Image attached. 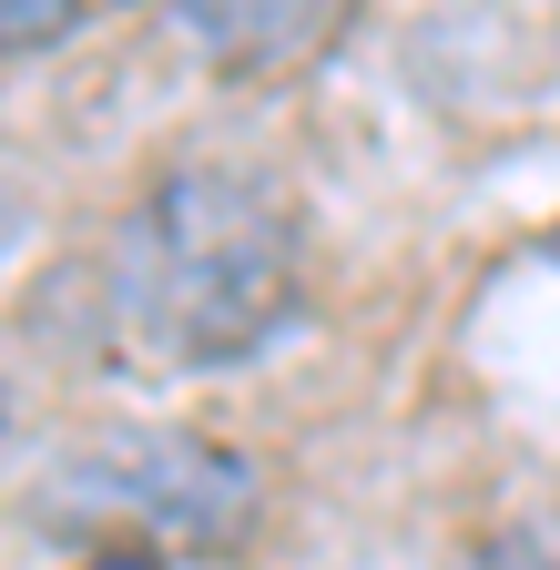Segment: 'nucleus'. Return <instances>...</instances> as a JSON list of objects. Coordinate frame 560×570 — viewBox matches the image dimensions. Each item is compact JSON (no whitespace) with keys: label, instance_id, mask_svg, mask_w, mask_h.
Here are the masks:
<instances>
[{"label":"nucleus","instance_id":"obj_3","mask_svg":"<svg viewBox=\"0 0 560 570\" xmlns=\"http://www.w3.org/2000/svg\"><path fill=\"white\" fill-rule=\"evenodd\" d=\"M174 21L215 82H296L357 31V0H174Z\"/></svg>","mask_w":560,"mask_h":570},{"label":"nucleus","instance_id":"obj_5","mask_svg":"<svg viewBox=\"0 0 560 570\" xmlns=\"http://www.w3.org/2000/svg\"><path fill=\"white\" fill-rule=\"evenodd\" d=\"M449 570H560V530L530 520V530H489L479 550H459Z\"/></svg>","mask_w":560,"mask_h":570},{"label":"nucleus","instance_id":"obj_4","mask_svg":"<svg viewBox=\"0 0 560 570\" xmlns=\"http://www.w3.org/2000/svg\"><path fill=\"white\" fill-rule=\"evenodd\" d=\"M92 11H112V0H0V61H31L51 41H72Z\"/></svg>","mask_w":560,"mask_h":570},{"label":"nucleus","instance_id":"obj_1","mask_svg":"<svg viewBox=\"0 0 560 570\" xmlns=\"http://www.w3.org/2000/svg\"><path fill=\"white\" fill-rule=\"evenodd\" d=\"M306 306V214L255 164H164L102 255V326L154 377H225Z\"/></svg>","mask_w":560,"mask_h":570},{"label":"nucleus","instance_id":"obj_7","mask_svg":"<svg viewBox=\"0 0 560 570\" xmlns=\"http://www.w3.org/2000/svg\"><path fill=\"white\" fill-rule=\"evenodd\" d=\"M11 245H21V194L0 184V265H11Z\"/></svg>","mask_w":560,"mask_h":570},{"label":"nucleus","instance_id":"obj_2","mask_svg":"<svg viewBox=\"0 0 560 570\" xmlns=\"http://www.w3.org/2000/svg\"><path fill=\"white\" fill-rule=\"evenodd\" d=\"M255 459L204 428H102L61 449L31 489L51 540H154V550H235L255 530Z\"/></svg>","mask_w":560,"mask_h":570},{"label":"nucleus","instance_id":"obj_6","mask_svg":"<svg viewBox=\"0 0 560 570\" xmlns=\"http://www.w3.org/2000/svg\"><path fill=\"white\" fill-rule=\"evenodd\" d=\"M92 570H164V550H154V540H102Z\"/></svg>","mask_w":560,"mask_h":570}]
</instances>
